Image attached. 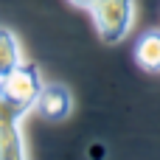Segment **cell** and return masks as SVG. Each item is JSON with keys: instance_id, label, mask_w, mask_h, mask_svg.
I'll return each instance as SVG.
<instances>
[{"instance_id": "cell-4", "label": "cell", "mask_w": 160, "mask_h": 160, "mask_svg": "<svg viewBox=\"0 0 160 160\" xmlns=\"http://www.w3.org/2000/svg\"><path fill=\"white\" fill-rule=\"evenodd\" d=\"M70 104H73V98H70V90H68L65 84L45 82L42 90H39V98H37V104H34V110H37L42 118H48V121H62V118H68Z\"/></svg>"}, {"instance_id": "cell-5", "label": "cell", "mask_w": 160, "mask_h": 160, "mask_svg": "<svg viewBox=\"0 0 160 160\" xmlns=\"http://www.w3.org/2000/svg\"><path fill=\"white\" fill-rule=\"evenodd\" d=\"M135 62L141 70L146 73H160V31H146L141 39H138V48H135Z\"/></svg>"}, {"instance_id": "cell-1", "label": "cell", "mask_w": 160, "mask_h": 160, "mask_svg": "<svg viewBox=\"0 0 160 160\" xmlns=\"http://www.w3.org/2000/svg\"><path fill=\"white\" fill-rule=\"evenodd\" d=\"M42 84H45V82H42V76H39V68H37L34 62H25V59H22L20 65H14L8 73L0 76V93H3V98H6V104H8L20 118H25V115L34 110Z\"/></svg>"}, {"instance_id": "cell-2", "label": "cell", "mask_w": 160, "mask_h": 160, "mask_svg": "<svg viewBox=\"0 0 160 160\" xmlns=\"http://www.w3.org/2000/svg\"><path fill=\"white\" fill-rule=\"evenodd\" d=\"M135 0H93L90 14L98 31V39L104 45H118L129 37L135 22Z\"/></svg>"}, {"instance_id": "cell-6", "label": "cell", "mask_w": 160, "mask_h": 160, "mask_svg": "<svg viewBox=\"0 0 160 160\" xmlns=\"http://www.w3.org/2000/svg\"><path fill=\"white\" fill-rule=\"evenodd\" d=\"M25 56H22V48H20V39L11 28H0V76L8 73L14 65H20Z\"/></svg>"}, {"instance_id": "cell-7", "label": "cell", "mask_w": 160, "mask_h": 160, "mask_svg": "<svg viewBox=\"0 0 160 160\" xmlns=\"http://www.w3.org/2000/svg\"><path fill=\"white\" fill-rule=\"evenodd\" d=\"M70 6H76V8H90L93 6V0H68Z\"/></svg>"}, {"instance_id": "cell-3", "label": "cell", "mask_w": 160, "mask_h": 160, "mask_svg": "<svg viewBox=\"0 0 160 160\" xmlns=\"http://www.w3.org/2000/svg\"><path fill=\"white\" fill-rule=\"evenodd\" d=\"M20 115L6 104L3 93H0V160H22L28 158L25 149V138L20 132Z\"/></svg>"}]
</instances>
